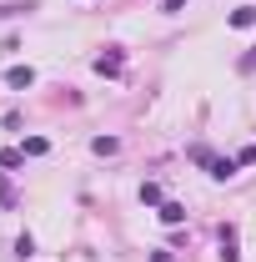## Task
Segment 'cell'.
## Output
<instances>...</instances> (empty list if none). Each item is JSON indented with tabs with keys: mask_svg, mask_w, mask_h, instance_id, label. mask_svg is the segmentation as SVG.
I'll return each instance as SVG.
<instances>
[{
	"mask_svg": "<svg viewBox=\"0 0 256 262\" xmlns=\"http://www.w3.org/2000/svg\"><path fill=\"white\" fill-rule=\"evenodd\" d=\"M25 162V151H15V146H10V151H0V166H20Z\"/></svg>",
	"mask_w": 256,
	"mask_h": 262,
	"instance_id": "cell-8",
	"label": "cell"
},
{
	"mask_svg": "<svg viewBox=\"0 0 256 262\" xmlns=\"http://www.w3.org/2000/svg\"><path fill=\"white\" fill-rule=\"evenodd\" d=\"M20 151H25V157H45V151H50V141H45V136H31Z\"/></svg>",
	"mask_w": 256,
	"mask_h": 262,
	"instance_id": "cell-4",
	"label": "cell"
},
{
	"mask_svg": "<svg viewBox=\"0 0 256 262\" xmlns=\"http://www.w3.org/2000/svg\"><path fill=\"white\" fill-rule=\"evenodd\" d=\"M231 26H241V31H246V26H256V5H241V10H231Z\"/></svg>",
	"mask_w": 256,
	"mask_h": 262,
	"instance_id": "cell-3",
	"label": "cell"
},
{
	"mask_svg": "<svg viewBox=\"0 0 256 262\" xmlns=\"http://www.w3.org/2000/svg\"><path fill=\"white\" fill-rule=\"evenodd\" d=\"M161 222H166V227H176V222H186V207H176V202H166V207H161Z\"/></svg>",
	"mask_w": 256,
	"mask_h": 262,
	"instance_id": "cell-2",
	"label": "cell"
},
{
	"mask_svg": "<svg viewBox=\"0 0 256 262\" xmlns=\"http://www.w3.org/2000/svg\"><path fill=\"white\" fill-rule=\"evenodd\" d=\"M96 71L100 76H116L121 71V56H96Z\"/></svg>",
	"mask_w": 256,
	"mask_h": 262,
	"instance_id": "cell-5",
	"label": "cell"
},
{
	"mask_svg": "<svg viewBox=\"0 0 256 262\" xmlns=\"http://www.w3.org/2000/svg\"><path fill=\"white\" fill-rule=\"evenodd\" d=\"M236 166H241V162H211V177H221V182H226V177H231Z\"/></svg>",
	"mask_w": 256,
	"mask_h": 262,
	"instance_id": "cell-7",
	"label": "cell"
},
{
	"mask_svg": "<svg viewBox=\"0 0 256 262\" xmlns=\"http://www.w3.org/2000/svg\"><path fill=\"white\" fill-rule=\"evenodd\" d=\"M161 10H166V15H181V10H186V0H161Z\"/></svg>",
	"mask_w": 256,
	"mask_h": 262,
	"instance_id": "cell-9",
	"label": "cell"
},
{
	"mask_svg": "<svg viewBox=\"0 0 256 262\" xmlns=\"http://www.w3.org/2000/svg\"><path fill=\"white\" fill-rule=\"evenodd\" d=\"M91 146H96L100 157H111V151H116V146H121V141H116V136H96V141H91Z\"/></svg>",
	"mask_w": 256,
	"mask_h": 262,
	"instance_id": "cell-6",
	"label": "cell"
},
{
	"mask_svg": "<svg viewBox=\"0 0 256 262\" xmlns=\"http://www.w3.org/2000/svg\"><path fill=\"white\" fill-rule=\"evenodd\" d=\"M5 81H10L15 91H25V86L35 81V71H31V66H10V76H5Z\"/></svg>",
	"mask_w": 256,
	"mask_h": 262,
	"instance_id": "cell-1",
	"label": "cell"
}]
</instances>
